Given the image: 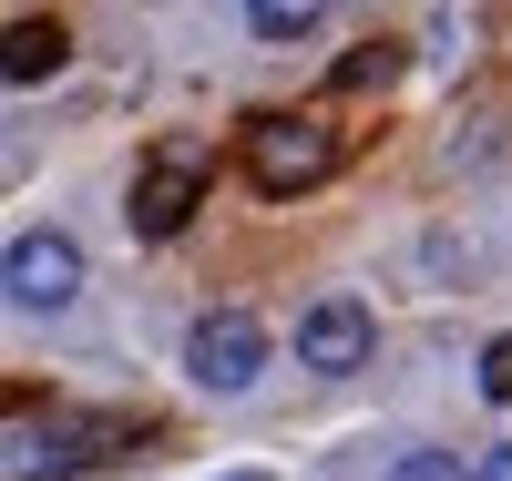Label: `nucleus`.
<instances>
[{"instance_id": "11", "label": "nucleus", "mask_w": 512, "mask_h": 481, "mask_svg": "<svg viewBox=\"0 0 512 481\" xmlns=\"http://www.w3.org/2000/svg\"><path fill=\"white\" fill-rule=\"evenodd\" d=\"M482 481H512V441H502V451H492V461H482Z\"/></svg>"}, {"instance_id": "1", "label": "nucleus", "mask_w": 512, "mask_h": 481, "mask_svg": "<svg viewBox=\"0 0 512 481\" xmlns=\"http://www.w3.org/2000/svg\"><path fill=\"white\" fill-rule=\"evenodd\" d=\"M328 164H338V144L318 113H256L246 123V185L256 195H308Z\"/></svg>"}, {"instance_id": "8", "label": "nucleus", "mask_w": 512, "mask_h": 481, "mask_svg": "<svg viewBox=\"0 0 512 481\" xmlns=\"http://www.w3.org/2000/svg\"><path fill=\"white\" fill-rule=\"evenodd\" d=\"M246 31H256V41H308V31H318V11H297V0H256Z\"/></svg>"}, {"instance_id": "2", "label": "nucleus", "mask_w": 512, "mask_h": 481, "mask_svg": "<svg viewBox=\"0 0 512 481\" xmlns=\"http://www.w3.org/2000/svg\"><path fill=\"white\" fill-rule=\"evenodd\" d=\"M205 174H216V154H205L195 134H175V144H154L144 154V174H134V236H185V215L205 205Z\"/></svg>"}, {"instance_id": "3", "label": "nucleus", "mask_w": 512, "mask_h": 481, "mask_svg": "<svg viewBox=\"0 0 512 481\" xmlns=\"http://www.w3.org/2000/svg\"><path fill=\"white\" fill-rule=\"evenodd\" d=\"M0 287H11V308H72L82 297V246L62 226H31V236H11V256H0Z\"/></svg>"}, {"instance_id": "7", "label": "nucleus", "mask_w": 512, "mask_h": 481, "mask_svg": "<svg viewBox=\"0 0 512 481\" xmlns=\"http://www.w3.org/2000/svg\"><path fill=\"white\" fill-rule=\"evenodd\" d=\"M400 72H410V41H359V52H338L328 93H379V82H400Z\"/></svg>"}, {"instance_id": "10", "label": "nucleus", "mask_w": 512, "mask_h": 481, "mask_svg": "<svg viewBox=\"0 0 512 481\" xmlns=\"http://www.w3.org/2000/svg\"><path fill=\"white\" fill-rule=\"evenodd\" d=\"M482 400H512V338L482 348Z\"/></svg>"}, {"instance_id": "4", "label": "nucleus", "mask_w": 512, "mask_h": 481, "mask_svg": "<svg viewBox=\"0 0 512 481\" xmlns=\"http://www.w3.org/2000/svg\"><path fill=\"white\" fill-rule=\"evenodd\" d=\"M185 369L205 389H256V369H267V328H256L246 308H205L185 328Z\"/></svg>"}, {"instance_id": "6", "label": "nucleus", "mask_w": 512, "mask_h": 481, "mask_svg": "<svg viewBox=\"0 0 512 481\" xmlns=\"http://www.w3.org/2000/svg\"><path fill=\"white\" fill-rule=\"evenodd\" d=\"M62 62H72V31H62L52 11H31V21L0 31V82H52Z\"/></svg>"}, {"instance_id": "5", "label": "nucleus", "mask_w": 512, "mask_h": 481, "mask_svg": "<svg viewBox=\"0 0 512 481\" xmlns=\"http://www.w3.org/2000/svg\"><path fill=\"white\" fill-rule=\"evenodd\" d=\"M297 359H308L318 379L369 369V308H359V297H318V308L297 318Z\"/></svg>"}, {"instance_id": "9", "label": "nucleus", "mask_w": 512, "mask_h": 481, "mask_svg": "<svg viewBox=\"0 0 512 481\" xmlns=\"http://www.w3.org/2000/svg\"><path fill=\"white\" fill-rule=\"evenodd\" d=\"M390 481H472V471H461V461H451V451H410V461H400V471H390Z\"/></svg>"}]
</instances>
